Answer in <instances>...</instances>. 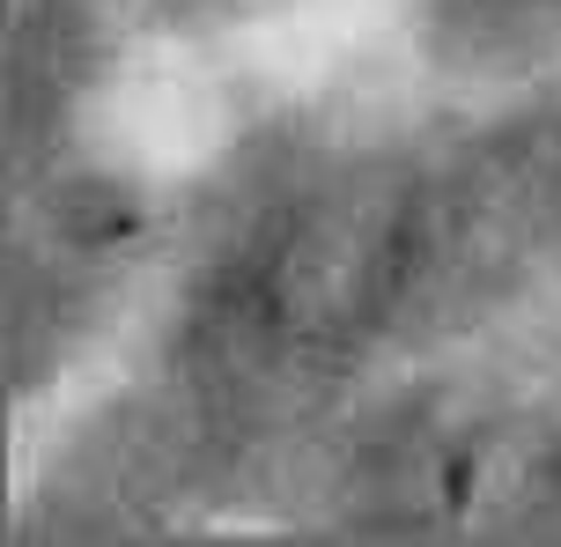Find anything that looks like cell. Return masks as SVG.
<instances>
[{
	"label": "cell",
	"mask_w": 561,
	"mask_h": 547,
	"mask_svg": "<svg viewBox=\"0 0 561 547\" xmlns=\"http://www.w3.org/2000/svg\"><path fill=\"white\" fill-rule=\"evenodd\" d=\"M126 8H134V23L163 30V37H229V30L266 23L288 0H126Z\"/></svg>",
	"instance_id": "obj_3"
},
{
	"label": "cell",
	"mask_w": 561,
	"mask_h": 547,
	"mask_svg": "<svg viewBox=\"0 0 561 547\" xmlns=\"http://www.w3.org/2000/svg\"><path fill=\"white\" fill-rule=\"evenodd\" d=\"M163 230V207L148 193V178L112 156H75L53 163V178L30 193L23 223V282L45 288L53 304L96 296L118 274H134L140 252Z\"/></svg>",
	"instance_id": "obj_1"
},
{
	"label": "cell",
	"mask_w": 561,
	"mask_h": 547,
	"mask_svg": "<svg viewBox=\"0 0 561 547\" xmlns=\"http://www.w3.org/2000/svg\"><path fill=\"white\" fill-rule=\"evenodd\" d=\"M399 37L466 96H533L561 75V0H399Z\"/></svg>",
	"instance_id": "obj_2"
}]
</instances>
